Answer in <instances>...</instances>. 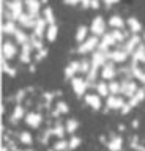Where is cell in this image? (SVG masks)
Wrapping results in <instances>:
<instances>
[{
  "label": "cell",
  "mask_w": 145,
  "mask_h": 151,
  "mask_svg": "<svg viewBox=\"0 0 145 151\" xmlns=\"http://www.w3.org/2000/svg\"><path fill=\"white\" fill-rule=\"evenodd\" d=\"M120 0H63V3L69 6H81L82 9H100L101 6L110 8Z\"/></svg>",
  "instance_id": "obj_4"
},
{
  "label": "cell",
  "mask_w": 145,
  "mask_h": 151,
  "mask_svg": "<svg viewBox=\"0 0 145 151\" xmlns=\"http://www.w3.org/2000/svg\"><path fill=\"white\" fill-rule=\"evenodd\" d=\"M2 71L10 79L32 74L48 58L58 25L48 0H3Z\"/></svg>",
  "instance_id": "obj_3"
},
{
  "label": "cell",
  "mask_w": 145,
  "mask_h": 151,
  "mask_svg": "<svg viewBox=\"0 0 145 151\" xmlns=\"http://www.w3.org/2000/svg\"><path fill=\"white\" fill-rule=\"evenodd\" d=\"M65 82L93 112L128 115L145 102V28L136 17L96 16L81 25Z\"/></svg>",
  "instance_id": "obj_1"
},
{
  "label": "cell",
  "mask_w": 145,
  "mask_h": 151,
  "mask_svg": "<svg viewBox=\"0 0 145 151\" xmlns=\"http://www.w3.org/2000/svg\"><path fill=\"white\" fill-rule=\"evenodd\" d=\"M2 112V151H76L82 143L79 121L58 90L21 87L5 98Z\"/></svg>",
  "instance_id": "obj_2"
}]
</instances>
